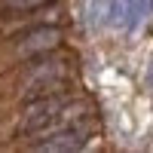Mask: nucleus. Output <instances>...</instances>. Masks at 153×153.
Returning a JSON list of instances; mask_svg holds the SVG:
<instances>
[{"label": "nucleus", "instance_id": "obj_5", "mask_svg": "<svg viewBox=\"0 0 153 153\" xmlns=\"http://www.w3.org/2000/svg\"><path fill=\"white\" fill-rule=\"evenodd\" d=\"M147 80H150V86H153V68H150V74H147Z\"/></svg>", "mask_w": 153, "mask_h": 153}, {"label": "nucleus", "instance_id": "obj_3", "mask_svg": "<svg viewBox=\"0 0 153 153\" xmlns=\"http://www.w3.org/2000/svg\"><path fill=\"white\" fill-rule=\"evenodd\" d=\"M68 74L71 65L65 58H46L40 65H31L22 83V98H40V95H52V92H65L68 86Z\"/></svg>", "mask_w": 153, "mask_h": 153}, {"label": "nucleus", "instance_id": "obj_1", "mask_svg": "<svg viewBox=\"0 0 153 153\" xmlns=\"http://www.w3.org/2000/svg\"><path fill=\"white\" fill-rule=\"evenodd\" d=\"M86 110H92V107L86 101H74L68 92H52V95L31 98L28 110L22 113L19 135H46V132L71 123L74 117H80Z\"/></svg>", "mask_w": 153, "mask_h": 153}, {"label": "nucleus", "instance_id": "obj_2", "mask_svg": "<svg viewBox=\"0 0 153 153\" xmlns=\"http://www.w3.org/2000/svg\"><path fill=\"white\" fill-rule=\"evenodd\" d=\"M98 132V120L92 110L80 113V117H74L71 123L58 126L46 135V141L37 144V150H49V153H71V150H83L89 141H92V135Z\"/></svg>", "mask_w": 153, "mask_h": 153}, {"label": "nucleus", "instance_id": "obj_4", "mask_svg": "<svg viewBox=\"0 0 153 153\" xmlns=\"http://www.w3.org/2000/svg\"><path fill=\"white\" fill-rule=\"evenodd\" d=\"M58 43H61L58 28H34L16 43V49H19L22 58H31V55H46L52 49H58Z\"/></svg>", "mask_w": 153, "mask_h": 153}]
</instances>
